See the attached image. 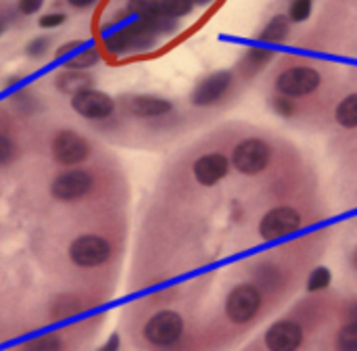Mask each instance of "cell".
<instances>
[{"instance_id":"cell-1","label":"cell","mask_w":357,"mask_h":351,"mask_svg":"<svg viewBox=\"0 0 357 351\" xmlns=\"http://www.w3.org/2000/svg\"><path fill=\"white\" fill-rule=\"evenodd\" d=\"M113 255V247L107 237L86 232L75 237L67 247V257L75 268L92 270L98 266H105Z\"/></svg>"},{"instance_id":"cell-2","label":"cell","mask_w":357,"mask_h":351,"mask_svg":"<svg viewBox=\"0 0 357 351\" xmlns=\"http://www.w3.org/2000/svg\"><path fill=\"white\" fill-rule=\"evenodd\" d=\"M94 174L86 167H67L50 182V197L59 203H75L94 188Z\"/></svg>"},{"instance_id":"cell-3","label":"cell","mask_w":357,"mask_h":351,"mask_svg":"<svg viewBox=\"0 0 357 351\" xmlns=\"http://www.w3.org/2000/svg\"><path fill=\"white\" fill-rule=\"evenodd\" d=\"M272 161V147L264 138H245L232 149L230 163L243 176H257L268 170Z\"/></svg>"},{"instance_id":"cell-4","label":"cell","mask_w":357,"mask_h":351,"mask_svg":"<svg viewBox=\"0 0 357 351\" xmlns=\"http://www.w3.org/2000/svg\"><path fill=\"white\" fill-rule=\"evenodd\" d=\"M90 153H92V147L86 140V136L69 128L59 130L50 140V155L63 167L82 165L90 157Z\"/></svg>"},{"instance_id":"cell-5","label":"cell","mask_w":357,"mask_h":351,"mask_svg":"<svg viewBox=\"0 0 357 351\" xmlns=\"http://www.w3.org/2000/svg\"><path fill=\"white\" fill-rule=\"evenodd\" d=\"M322 84V75L318 69L310 67V65H295L284 69L278 77H276V92L291 96V98H301V96H310L312 92H316Z\"/></svg>"},{"instance_id":"cell-6","label":"cell","mask_w":357,"mask_h":351,"mask_svg":"<svg viewBox=\"0 0 357 351\" xmlns=\"http://www.w3.org/2000/svg\"><path fill=\"white\" fill-rule=\"evenodd\" d=\"M184 333V320L174 310H161L144 324V339L155 348H169L180 341Z\"/></svg>"},{"instance_id":"cell-7","label":"cell","mask_w":357,"mask_h":351,"mask_svg":"<svg viewBox=\"0 0 357 351\" xmlns=\"http://www.w3.org/2000/svg\"><path fill=\"white\" fill-rule=\"evenodd\" d=\"M71 109L88 121H105L115 113V98L98 88H86L71 96Z\"/></svg>"},{"instance_id":"cell-8","label":"cell","mask_w":357,"mask_h":351,"mask_svg":"<svg viewBox=\"0 0 357 351\" xmlns=\"http://www.w3.org/2000/svg\"><path fill=\"white\" fill-rule=\"evenodd\" d=\"M301 224H303L301 214L295 207L280 205V207L270 209L261 218L259 234H261L264 241H278V239H284L289 234H295L301 228Z\"/></svg>"},{"instance_id":"cell-9","label":"cell","mask_w":357,"mask_h":351,"mask_svg":"<svg viewBox=\"0 0 357 351\" xmlns=\"http://www.w3.org/2000/svg\"><path fill=\"white\" fill-rule=\"evenodd\" d=\"M232 86H234L232 71H228V69L213 71L195 86V90L190 94V103L195 107H213L232 90Z\"/></svg>"},{"instance_id":"cell-10","label":"cell","mask_w":357,"mask_h":351,"mask_svg":"<svg viewBox=\"0 0 357 351\" xmlns=\"http://www.w3.org/2000/svg\"><path fill=\"white\" fill-rule=\"evenodd\" d=\"M261 308V293L255 285H238L226 299V314L234 324H245Z\"/></svg>"},{"instance_id":"cell-11","label":"cell","mask_w":357,"mask_h":351,"mask_svg":"<svg viewBox=\"0 0 357 351\" xmlns=\"http://www.w3.org/2000/svg\"><path fill=\"white\" fill-rule=\"evenodd\" d=\"M56 59L63 63L65 69H79L90 71L100 61V50L92 44H84L82 40H73L67 44H61L56 48Z\"/></svg>"},{"instance_id":"cell-12","label":"cell","mask_w":357,"mask_h":351,"mask_svg":"<svg viewBox=\"0 0 357 351\" xmlns=\"http://www.w3.org/2000/svg\"><path fill=\"white\" fill-rule=\"evenodd\" d=\"M123 109L138 119H157L174 111V103L157 94H132L123 98Z\"/></svg>"},{"instance_id":"cell-13","label":"cell","mask_w":357,"mask_h":351,"mask_svg":"<svg viewBox=\"0 0 357 351\" xmlns=\"http://www.w3.org/2000/svg\"><path fill=\"white\" fill-rule=\"evenodd\" d=\"M230 167L232 163L224 153H207L192 163V176L201 186H215L230 174Z\"/></svg>"},{"instance_id":"cell-14","label":"cell","mask_w":357,"mask_h":351,"mask_svg":"<svg viewBox=\"0 0 357 351\" xmlns=\"http://www.w3.org/2000/svg\"><path fill=\"white\" fill-rule=\"evenodd\" d=\"M303 343V329L295 320H280L266 333V345L270 351H297Z\"/></svg>"},{"instance_id":"cell-15","label":"cell","mask_w":357,"mask_h":351,"mask_svg":"<svg viewBox=\"0 0 357 351\" xmlns=\"http://www.w3.org/2000/svg\"><path fill=\"white\" fill-rule=\"evenodd\" d=\"M94 86V77L88 73V71H79V69H61L56 71L54 75V88L63 94H77L86 88H92Z\"/></svg>"},{"instance_id":"cell-16","label":"cell","mask_w":357,"mask_h":351,"mask_svg":"<svg viewBox=\"0 0 357 351\" xmlns=\"http://www.w3.org/2000/svg\"><path fill=\"white\" fill-rule=\"evenodd\" d=\"M289 33H291V19H289V15H274L268 23H266V27L261 29V42H266V44H282V42H287V38H289Z\"/></svg>"},{"instance_id":"cell-17","label":"cell","mask_w":357,"mask_h":351,"mask_svg":"<svg viewBox=\"0 0 357 351\" xmlns=\"http://www.w3.org/2000/svg\"><path fill=\"white\" fill-rule=\"evenodd\" d=\"M272 59H274V50H268L264 46H253L241 59V73L247 75V77H251L257 71H261Z\"/></svg>"},{"instance_id":"cell-18","label":"cell","mask_w":357,"mask_h":351,"mask_svg":"<svg viewBox=\"0 0 357 351\" xmlns=\"http://www.w3.org/2000/svg\"><path fill=\"white\" fill-rule=\"evenodd\" d=\"M335 119L341 128L354 130L357 128V92L347 94L335 109Z\"/></svg>"},{"instance_id":"cell-19","label":"cell","mask_w":357,"mask_h":351,"mask_svg":"<svg viewBox=\"0 0 357 351\" xmlns=\"http://www.w3.org/2000/svg\"><path fill=\"white\" fill-rule=\"evenodd\" d=\"M126 13L149 23L151 19L161 15L163 8H161V0H128L126 2Z\"/></svg>"},{"instance_id":"cell-20","label":"cell","mask_w":357,"mask_h":351,"mask_svg":"<svg viewBox=\"0 0 357 351\" xmlns=\"http://www.w3.org/2000/svg\"><path fill=\"white\" fill-rule=\"evenodd\" d=\"M19 351H65V341L56 333H46V335L27 339Z\"/></svg>"},{"instance_id":"cell-21","label":"cell","mask_w":357,"mask_h":351,"mask_svg":"<svg viewBox=\"0 0 357 351\" xmlns=\"http://www.w3.org/2000/svg\"><path fill=\"white\" fill-rule=\"evenodd\" d=\"M50 48H52V38L48 36V33H40V36H36V38H31L27 44H25V57L27 59H31V61H40V59H44L48 52H50Z\"/></svg>"},{"instance_id":"cell-22","label":"cell","mask_w":357,"mask_h":351,"mask_svg":"<svg viewBox=\"0 0 357 351\" xmlns=\"http://www.w3.org/2000/svg\"><path fill=\"white\" fill-rule=\"evenodd\" d=\"M331 283H333V274H331V270L328 268H324V266H318V268H314L312 270V274L307 276V291L310 293H318V291H324V289H328L331 287Z\"/></svg>"},{"instance_id":"cell-23","label":"cell","mask_w":357,"mask_h":351,"mask_svg":"<svg viewBox=\"0 0 357 351\" xmlns=\"http://www.w3.org/2000/svg\"><path fill=\"white\" fill-rule=\"evenodd\" d=\"M195 0H161V8L165 15L174 17V19H182V17H188L192 10H195Z\"/></svg>"},{"instance_id":"cell-24","label":"cell","mask_w":357,"mask_h":351,"mask_svg":"<svg viewBox=\"0 0 357 351\" xmlns=\"http://www.w3.org/2000/svg\"><path fill=\"white\" fill-rule=\"evenodd\" d=\"M19 155V144L6 132H0V167L10 165Z\"/></svg>"},{"instance_id":"cell-25","label":"cell","mask_w":357,"mask_h":351,"mask_svg":"<svg viewBox=\"0 0 357 351\" xmlns=\"http://www.w3.org/2000/svg\"><path fill=\"white\" fill-rule=\"evenodd\" d=\"M312 10H314V0H291L287 15L291 23H303L312 17Z\"/></svg>"},{"instance_id":"cell-26","label":"cell","mask_w":357,"mask_h":351,"mask_svg":"<svg viewBox=\"0 0 357 351\" xmlns=\"http://www.w3.org/2000/svg\"><path fill=\"white\" fill-rule=\"evenodd\" d=\"M339 351H357V322H347L337 335Z\"/></svg>"},{"instance_id":"cell-27","label":"cell","mask_w":357,"mask_h":351,"mask_svg":"<svg viewBox=\"0 0 357 351\" xmlns=\"http://www.w3.org/2000/svg\"><path fill=\"white\" fill-rule=\"evenodd\" d=\"M13 107H17L21 113H33L38 109V98L29 92V90H19L13 94L10 98Z\"/></svg>"},{"instance_id":"cell-28","label":"cell","mask_w":357,"mask_h":351,"mask_svg":"<svg viewBox=\"0 0 357 351\" xmlns=\"http://www.w3.org/2000/svg\"><path fill=\"white\" fill-rule=\"evenodd\" d=\"M67 21H69V15L65 10H48L38 17V25L42 29H56V27L65 25Z\"/></svg>"},{"instance_id":"cell-29","label":"cell","mask_w":357,"mask_h":351,"mask_svg":"<svg viewBox=\"0 0 357 351\" xmlns=\"http://www.w3.org/2000/svg\"><path fill=\"white\" fill-rule=\"evenodd\" d=\"M272 109H274V113L276 115H280V117H293L295 115V111H297V105H295V100L291 98V96H284V94H278V96H274L272 98Z\"/></svg>"},{"instance_id":"cell-30","label":"cell","mask_w":357,"mask_h":351,"mask_svg":"<svg viewBox=\"0 0 357 351\" xmlns=\"http://www.w3.org/2000/svg\"><path fill=\"white\" fill-rule=\"evenodd\" d=\"M46 0H17V13L23 17H31L38 15L44 8Z\"/></svg>"},{"instance_id":"cell-31","label":"cell","mask_w":357,"mask_h":351,"mask_svg":"<svg viewBox=\"0 0 357 351\" xmlns=\"http://www.w3.org/2000/svg\"><path fill=\"white\" fill-rule=\"evenodd\" d=\"M71 8H75V10H86V8H90V6H94L98 0H65Z\"/></svg>"},{"instance_id":"cell-32","label":"cell","mask_w":357,"mask_h":351,"mask_svg":"<svg viewBox=\"0 0 357 351\" xmlns=\"http://www.w3.org/2000/svg\"><path fill=\"white\" fill-rule=\"evenodd\" d=\"M96 351H119V335H111L109 341Z\"/></svg>"},{"instance_id":"cell-33","label":"cell","mask_w":357,"mask_h":351,"mask_svg":"<svg viewBox=\"0 0 357 351\" xmlns=\"http://www.w3.org/2000/svg\"><path fill=\"white\" fill-rule=\"evenodd\" d=\"M10 23H13V19L8 17V13H4V10H0V38L8 31V27H10Z\"/></svg>"},{"instance_id":"cell-34","label":"cell","mask_w":357,"mask_h":351,"mask_svg":"<svg viewBox=\"0 0 357 351\" xmlns=\"http://www.w3.org/2000/svg\"><path fill=\"white\" fill-rule=\"evenodd\" d=\"M345 316H347V320H349V322H357V301L356 304H351V306L347 308Z\"/></svg>"},{"instance_id":"cell-35","label":"cell","mask_w":357,"mask_h":351,"mask_svg":"<svg viewBox=\"0 0 357 351\" xmlns=\"http://www.w3.org/2000/svg\"><path fill=\"white\" fill-rule=\"evenodd\" d=\"M213 0H195V4H199V6H207V4H211Z\"/></svg>"},{"instance_id":"cell-36","label":"cell","mask_w":357,"mask_h":351,"mask_svg":"<svg viewBox=\"0 0 357 351\" xmlns=\"http://www.w3.org/2000/svg\"><path fill=\"white\" fill-rule=\"evenodd\" d=\"M354 268H356V270H357V251H356V253H354Z\"/></svg>"}]
</instances>
